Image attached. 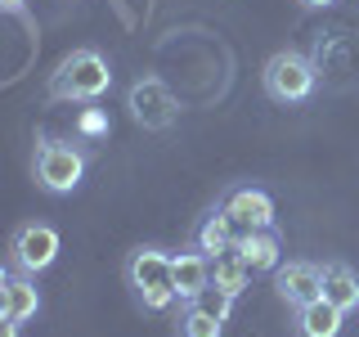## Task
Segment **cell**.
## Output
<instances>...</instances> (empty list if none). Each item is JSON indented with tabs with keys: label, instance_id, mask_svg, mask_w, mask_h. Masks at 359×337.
<instances>
[{
	"label": "cell",
	"instance_id": "1",
	"mask_svg": "<svg viewBox=\"0 0 359 337\" xmlns=\"http://www.w3.org/2000/svg\"><path fill=\"white\" fill-rule=\"evenodd\" d=\"M112 86L108 59L99 50H72L54 67L50 77V99H67V104H95L99 95Z\"/></svg>",
	"mask_w": 359,
	"mask_h": 337
},
{
	"label": "cell",
	"instance_id": "2",
	"mask_svg": "<svg viewBox=\"0 0 359 337\" xmlns=\"http://www.w3.org/2000/svg\"><path fill=\"white\" fill-rule=\"evenodd\" d=\"M126 284L144 310H171L180 301L171 284V256L162 247H135L126 261Z\"/></svg>",
	"mask_w": 359,
	"mask_h": 337
},
{
	"label": "cell",
	"instance_id": "3",
	"mask_svg": "<svg viewBox=\"0 0 359 337\" xmlns=\"http://www.w3.org/2000/svg\"><path fill=\"white\" fill-rule=\"evenodd\" d=\"M86 149L72 140H41L36 144V157H32V176H36V185L45 194H72L76 185H81L86 176Z\"/></svg>",
	"mask_w": 359,
	"mask_h": 337
},
{
	"label": "cell",
	"instance_id": "4",
	"mask_svg": "<svg viewBox=\"0 0 359 337\" xmlns=\"http://www.w3.org/2000/svg\"><path fill=\"white\" fill-rule=\"evenodd\" d=\"M261 81H265V95L274 99V104H301V99L314 95V81H319V72H314V63L306 59V54L278 50V54H269Z\"/></svg>",
	"mask_w": 359,
	"mask_h": 337
},
{
	"label": "cell",
	"instance_id": "5",
	"mask_svg": "<svg viewBox=\"0 0 359 337\" xmlns=\"http://www.w3.org/2000/svg\"><path fill=\"white\" fill-rule=\"evenodd\" d=\"M54 256H59V230L54 225H18L14 239H9V261H14L18 275H41V270L54 265Z\"/></svg>",
	"mask_w": 359,
	"mask_h": 337
},
{
	"label": "cell",
	"instance_id": "6",
	"mask_svg": "<svg viewBox=\"0 0 359 337\" xmlns=\"http://www.w3.org/2000/svg\"><path fill=\"white\" fill-rule=\"evenodd\" d=\"M126 108H130V117L140 121L144 131H166V126H175V117H180L175 95L157 81V77H140V81L130 86Z\"/></svg>",
	"mask_w": 359,
	"mask_h": 337
},
{
	"label": "cell",
	"instance_id": "7",
	"mask_svg": "<svg viewBox=\"0 0 359 337\" xmlns=\"http://www.w3.org/2000/svg\"><path fill=\"white\" fill-rule=\"evenodd\" d=\"M220 211L229 216L233 230H269L274 225V198L265 194V189H252V185H238V189H229L220 202Z\"/></svg>",
	"mask_w": 359,
	"mask_h": 337
},
{
	"label": "cell",
	"instance_id": "8",
	"mask_svg": "<svg viewBox=\"0 0 359 337\" xmlns=\"http://www.w3.org/2000/svg\"><path fill=\"white\" fill-rule=\"evenodd\" d=\"M274 292L297 310V306H306V301L323 297V270L314 261H287V265L274 270Z\"/></svg>",
	"mask_w": 359,
	"mask_h": 337
},
{
	"label": "cell",
	"instance_id": "9",
	"mask_svg": "<svg viewBox=\"0 0 359 337\" xmlns=\"http://www.w3.org/2000/svg\"><path fill=\"white\" fill-rule=\"evenodd\" d=\"M171 284H175V297L189 306V301H194L198 292L211 284V256L198 252V247L175 252V256H171Z\"/></svg>",
	"mask_w": 359,
	"mask_h": 337
},
{
	"label": "cell",
	"instance_id": "10",
	"mask_svg": "<svg viewBox=\"0 0 359 337\" xmlns=\"http://www.w3.org/2000/svg\"><path fill=\"white\" fill-rule=\"evenodd\" d=\"M346 329V310H337L332 301L314 297L306 306H297V333L301 337H341Z\"/></svg>",
	"mask_w": 359,
	"mask_h": 337
},
{
	"label": "cell",
	"instance_id": "11",
	"mask_svg": "<svg viewBox=\"0 0 359 337\" xmlns=\"http://www.w3.org/2000/svg\"><path fill=\"white\" fill-rule=\"evenodd\" d=\"M211 284L220 292H229V297H243L252 288V265L238 256V247H224V252L211 256Z\"/></svg>",
	"mask_w": 359,
	"mask_h": 337
},
{
	"label": "cell",
	"instance_id": "12",
	"mask_svg": "<svg viewBox=\"0 0 359 337\" xmlns=\"http://www.w3.org/2000/svg\"><path fill=\"white\" fill-rule=\"evenodd\" d=\"M323 301H332L337 310H359V275L346 261L323 265Z\"/></svg>",
	"mask_w": 359,
	"mask_h": 337
},
{
	"label": "cell",
	"instance_id": "13",
	"mask_svg": "<svg viewBox=\"0 0 359 337\" xmlns=\"http://www.w3.org/2000/svg\"><path fill=\"white\" fill-rule=\"evenodd\" d=\"M233 247H238V256L247 265L256 270H278V234L274 230H243L238 239H233Z\"/></svg>",
	"mask_w": 359,
	"mask_h": 337
},
{
	"label": "cell",
	"instance_id": "14",
	"mask_svg": "<svg viewBox=\"0 0 359 337\" xmlns=\"http://www.w3.org/2000/svg\"><path fill=\"white\" fill-rule=\"evenodd\" d=\"M233 239H238V230L229 225V216L216 207V211H207L202 216V225L194 230V247L198 252H207V256H216V252H224V247H233Z\"/></svg>",
	"mask_w": 359,
	"mask_h": 337
},
{
	"label": "cell",
	"instance_id": "15",
	"mask_svg": "<svg viewBox=\"0 0 359 337\" xmlns=\"http://www.w3.org/2000/svg\"><path fill=\"white\" fill-rule=\"evenodd\" d=\"M5 297H9V315H14L18 324L36 319V310H41L36 275H14V279H9V288H5Z\"/></svg>",
	"mask_w": 359,
	"mask_h": 337
},
{
	"label": "cell",
	"instance_id": "16",
	"mask_svg": "<svg viewBox=\"0 0 359 337\" xmlns=\"http://www.w3.org/2000/svg\"><path fill=\"white\" fill-rule=\"evenodd\" d=\"M224 324L216 319V315L198 310V306H184V315H180V337H220Z\"/></svg>",
	"mask_w": 359,
	"mask_h": 337
},
{
	"label": "cell",
	"instance_id": "17",
	"mask_svg": "<svg viewBox=\"0 0 359 337\" xmlns=\"http://www.w3.org/2000/svg\"><path fill=\"white\" fill-rule=\"evenodd\" d=\"M189 306H198V310L216 315V319L224 324V319H229V310H233V297H229V292H220L216 284H207V288H202V292H198L194 301H189Z\"/></svg>",
	"mask_w": 359,
	"mask_h": 337
},
{
	"label": "cell",
	"instance_id": "18",
	"mask_svg": "<svg viewBox=\"0 0 359 337\" xmlns=\"http://www.w3.org/2000/svg\"><path fill=\"white\" fill-rule=\"evenodd\" d=\"M108 126H112V121H108L104 108H81V117H76V131H81L86 140H104Z\"/></svg>",
	"mask_w": 359,
	"mask_h": 337
},
{
	"label": "cell",
	"instance_id": "19",
	"mask_svg": "<svg viewBox=\"0 0 359 337\" xmlns=\"http://www.w3.org/2000/svg\"><path fill=\"white\" fill-rule=\"evenodd\" d=\"M18 329H22V324L14 319V315H5V319H0V337H18Z\"/></svg>",
	"mask_w": 359,
	"mask_h": 337
},
{
	"label": "cell",
	"instance_id": "20",
	"mask_svg": "<svg viewBox=\"0 0 359 337\" xmlns=\"http://www.w3.org/2000/svg\"><path fill=\"white\" fill-rule=\"evenodd\" d=\"M22 5H27V0H0V14H18Z\"/></svg>",
	"mask_w": 359,
	"mask_h": 337
},
{
	"label": "cell",
	"instance_id": "21",
	"mask_svg": "<svg viewBox=\"0 0 359 337\" xmlns=\"http://www.w3.org/2000/svg\"><path fill=\"white\" fill-rule=\"evenodd\" d=\"M306 9H328V5H337V0H301Z\"/></svg>",
	"mask_w": 359,
	"mask_h": 337
},
{
	"label": "cell",
	"instance_id": "22",
	"mask_svg": "<svg viewBox=\"0 0 359 337\" xmlns=\"http://www.w3.org/2000/svg\"><path fill=\"white\" fill-rule=\"evenodd\" d=\"M5 288H9V284H5ZM5 288H0V319L9 315V297H5Z\"/></svg>",
	"mask_w": 359,
	"mask_h": 337
},
{
	"label": "cell",
	"instance_id": "23",
	"mask_svg": "<svg viewBox=\"0 0 359 337\" xmlns=\"http://www.w3.org/2000/svg\"><path fill=\"white\" fill-rule=\"evenodd\" d=\"M9 279H14V275H9V265H5V261H0V288H5V284H9Z\"/></svg>",
	"mask_w": 359,
	"mask_h": 337
}]
</instances>
